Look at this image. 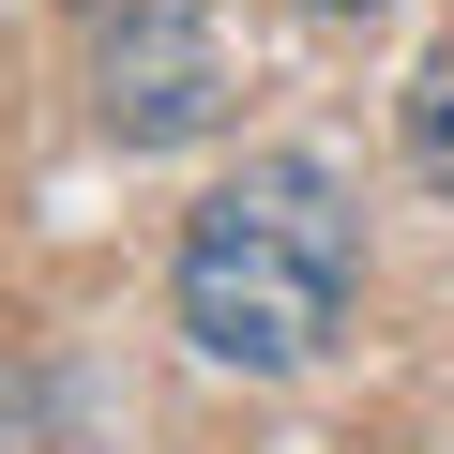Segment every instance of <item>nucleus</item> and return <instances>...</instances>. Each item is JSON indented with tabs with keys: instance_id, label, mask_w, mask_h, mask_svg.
Listing matches in <instances>:
<instances>
[{
	"instance_id": "1",
	"label": "nucleus",
	"mask_w": 454,
	"mask_h": 454,
	"mask_svg": "<svg viewBox=\"0 0 454 454\" xmlns=\"http://www.w3.org/2000/svg\"><path fill=\"white\" fill-rule=\"evenodd\" d=\"M364 288V197L318 152H243L182 212V333L227 379H303Z\"/></svg>"
},
{
	"instance_id": "2",
	"label": "nucleus",
	"mask_w": 454,
	"mask_h": 454,
	"mask_svg": "<svg viewBox=\"0 0 454 454\" xmlns=\"http://www.w3.org/2000/svg\"><path fill=\"white\" fill-rule=\"evenodd\" d=\"M91 31H106V46H91V121H106L121 152H182V137L227 121V46H212V16L137 0V16H91Z\"/></svg>"
},
{
	"instance_id": "3",
	"label": "nucleus",
	"mask_w": 454,
	"mask_h": 454,
	"mask_svg": "<svg viewBox=\"0 0 454 454\" xmlns=\"http://www.w3.org/2000/svg\"><path fill=\"white\" fill-rule=\"evenodd\" d=\"M409 167L454 197V46H424V76H409Z\"/></svg>"
},
{
	"instance_id": "4",
	"label": "nucleus",
	"mask_w": 454,
	"mask_h": 454,
	"mask_svg": "<svg viewBox=\"0 0 454 454\" xmlns=\"http://www.w3.org/2000/svg\"><path fill=\"white\" fill-rule=\"evenodd\" d=\"M303 16H333V31H364V16H394V0H303Z\"/></svg>"
},
{
	"instance_id": "5",
	"label": "nucleus",
	"mask_w": 454,
	"mask_h": 454,
	"mask_svg": "<svg viewBox=\"0 0 454 454\" xmlns=\"http://www.w3.org/2000/svg\"><path fill=\"white\" fill-rule=\"evenodd\" d=\"M76 16H137V0H76Z\"/></svg>"
}]
</instances>
